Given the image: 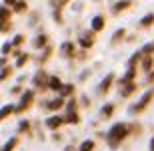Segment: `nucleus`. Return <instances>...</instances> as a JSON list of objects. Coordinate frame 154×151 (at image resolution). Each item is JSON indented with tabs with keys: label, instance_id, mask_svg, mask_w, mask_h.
Wrapping results in <instances>:
<instances>
[{
	"label": "nucleus",
	"instance_id": "nucleus-1",
	"mask_svg": "<svg viewBox=\"0 0 154 151\" xmlns=\"http://www.w3.org/2000/svg\"><path fill=\"white\" fill-rule=\"evenodd\" d=\"M128 129L130 127H128L126 123H116V125H112V129L106 133V139H108V143L112 145V149H116V145L128 135Z\"/></svg>",
	"mask_w": 154,
	"mask_h": 151
},
{
	"label": "nucleus",
	"instance_id": "nucleus-2",
	"mask_svg": "<svg viewBox=\"0 0 154 151\" xmlns=\"http://www.w3.org/2000/svg\"><path fill=\"white\" fill-rule=\"evenodd\" d=\"M152 97H154V91L150 89V91H146V93L142 95V99L138 101V103H134V105L130 107V109H128V113H130V115H136V113L144 111V109H146V105H148L150 101H152Z\"/></svg>",
	"mask_w": 154,
	"mask_h": 151
},
{
	"label": "nucleus",
	"instance_id": "nucleus-3",
	"mask_svg": "<svg viewBox=\"0 0 154 151\" xmlns=\"http://www.w3.org/2000/svg\"><path fill=\"white\" fill-rule=\"evenodd\" d=\"M32 97H34V93H32V91H26V93L22 95V101H20V105H18L14 111H18V113H20V111H24L30 103H32Z\"/></svg>",
	"mask_w": 154,
	"mask_h": 151
},
{
	"label": "nucleus",
	"instance_id": "nucleus-4",
	"mask_svg": "<svg viewBox=\"0 0 154 151\" xmlns=\"http://www.w3.org/2000/svg\"><path fill=\"white\" fill-rule=\"evenodd\" d=\"M34 85L36 87H46L48 85V77H46V73H42V71H38L34 75Z\"/></svg>",
	"mask_w": 154,
	"mask_h": 151
},
{
	"label": "nucleus",
	"instance_id": "nucleus-5",
	"mask_svg": "<svg viewBox=\"0 0 154 151\" xmlns=\"http://www.w3.org/2000/svg\"><path fill=\"white\" fill-rule=\"evenodd\" d=\"M48 89H54V91H60L62 89V81L58 79V77H48Z\"/></svg>",
	"mask_w": 154,
	"mask_h": 151
},
{
	"label": "nucleus",
	"instance_id": "nucleus-6",
	"mask_svg": "<svg viewBox=\"0 0 154 151\" xmlns=\"http://www.w3.org/2000/svg\"><path fill=\"white\" fill-rule=\"evenodd\" d=\"M102 28H104V18L102 16H94L92 18V30H94V32H100Z\"/></svg>",
	"mask_w": 154,
	"mask_h": 151
},
{
	"label": "nucleus",
	"instance_id": "nucleus-7",
	"mask_svg": "<svg viewBox=\"0 0 154 151\" xmlns=\"http://www.w3.org/2000/svg\"><path fill=\"white\" fill-rule=\"evenodd\" d=\"M134 89H136V83H126V85L120 87V95H122V97H128Z\"/></svg>",
	"mask_w": 154,
	"mask_h": 151
},
{
	"label": "nucleus",
	"instance_id": "nucleus-8",
	"mask_svg": "<svg viewBox=\"0 0 154 151\" xmlns=\"http://www.w3.org/2000/svg\"><path fill=\"white\" fill-rule=\"evenodd\" d=\"M62 123H64V119H62V117H50V119H46V125H48L50 129H56V127H60Z\"/></svg>",
	"mask_w": 154,
	"mask_h": 151
},
{
	"label": "nucleus",
	"instance_id": "nucleus-9",
	"mask_svg": "<svg viewBox=\"0 0 154 151\" xmlns=\"http://www.w3.org/2000/svg\"><path fill=\"white\" fill-rule=\"evenodd\" d=\"M112 81H114V75H112V73H110V75H106V79H104L102 85H100V91H106V89H110Z\"/></svg>",
	"mask_w": 154,
	"mask_h": 151
},
{
	"label": "nucleus",
	"instance_id": "nucleus-10",
	"mask_svg": "<svg viewBox=\"0 0 154 151\" xmlns=\"http://www.w3.org/2000/svg\"><path fill=\"white\" fill-rule=\"evenodd\" d=\"M12 111H14V107H12V105H4V107L0 109V121H2V119H6Z\"/></svg>",
	"mask_w": 154,
	"mask_h": 151
},
{
	"label": "nucleus",
	"instance_id": "nucleus-11",
	"mask_svg": "<svg viewBox=\"0 0 154 151\" xmlns=\"http://www.w3.org/2000/svg\"><path fill=\"white\" fill-rule=\"evenodd\" d=\"M62 105H64V99H62V97H58V99H54V101H50V103H48V109L54 111V109H60Z\"/></svg>",
	"mask_w": 154,
	"mask_h": 151
},
{
	"label": "nucleus",
	"instance_id": "nucleus-12",
	"mask_svg": "<svg viewBox=\"0 0 154 151\" xmlns=\"http://www.w3.org/2000/svg\"><path fill=\"white\" fill-rule=\"evenodd\" d=\"M16 143H18V139H16V137H12L10 141H6V145L2 147V149H0V151H12V149H14V147H16Z\"/></svg>",
	"mask_w": 154,
	"mask_h": 151
},
{
	"label": "nucleus",
	"instance_id": "nucleus-13",
	"mask_svg": "<svg viewBox=\"0 0 154 151\" xmlns=\"http://www.w3.org/2000/svg\"><path fill=\"white\" fill-rule=\"evenodd\" d=\"M10 18V10L4 4H0V20H8Z\"/></svg>",
	"mask_w": 154,
	"mask_h": 151
},
{
	"label": "nucleus",
	"instance_id": "nucleus-14",
	"mask_svg": "<svg viewBox=\"0 0 154 151\" xmlns=\"http://www.w3.org/2000/svg\"><path fill=\"white\" fill-rule=\"evenodd\" d=\"M94 149V141L92 139H86L82 145H80V151H92Z\"/></svg>",
	"mask_w": 154,
	"mask_h": 151
},
{
	"label": "nucleus",
	"instance_id": "nucleus-15",
	"mask_svg": "<svg viewBox=\"0 0 154 151\" xmlns=\"http://www.w3.org/2000/svg\"><path fill=\"white\" fill-rule=\"evenodd\" d=\"M62 52L70 57V54L74 52V44H72V42H64V44H62Z\"/></svg>",
	"mask_w": 154,
	"mask_h": 151
},
{
	"label": "nucleus",
	"instance_id": "nucleus-16",
	"mask_svg": "<svg viewBox=\"0 0 154 151\" xmlns=\"http://www.w3.org/2000/svg\"><path fill=\"white\" fill-rule=\"evenodd\" d=\"M140 52H142V54H148V57H150V54L154 52V42H148V44H144Z\"/></svg>",
	"mask_w": 154,
	"mask_h": 151
},
{
	"label": "nucleus",
	"instance_id": "nucleus-17",
	"mask_svg": "<svg viewBox=\"0 0 154 151\" xmlns=\"http://www.w3.org/2000/svg\"><path fill=\"white\" fill-rule=\"evenodd\" d=\"M152 22H154V14H146V16L140 20V24H142V26H150Z\"/></svg>",
	"mask_w": 154,
	"mask_h": 151
},
{
	"label": "nucleus",
	"instance_id": "nucleus-18",
	"mask_svg": "<svg viewBox=\"0 0 154 151\" xmlns=\"http://www.w3.org/2000/svg\"><path fill=\"white\" fill-rule=\"evenodd\" d=\"M112 111H114V105H104L102 107V117H110Z\"/></svg>",
	"mask_w": 154,
	"mask_h": 151
},
{
	"label": "nucleus",
	"instance_id": "nucleus-19",
	"mask_svg": "<svg viewBox=\"0 0 154 151\" xmlns=\"http://www.w3.org/2000/svg\"><path fill=\"white\" fill-rule=\"evenodd\" d=\"M152 64H154L152 57H146V58H144V63H142V69L144 71H150V69H152Z\"/></svg>",
	"mask_w": 154,
	"mask_h": 151
},
{
	"label": "nucleus",
	"instance_id": "nucleus-20",
	"mask_svg": "<svg viewBox=\"0 0 154 151\" xmlns=\"http://www.w3.org/2000/svg\"><path fill=\"white\" fill-rule=\"evenodd\" d=\"M124 34H126V30H124V28H118V30L114 32V36H112V41H114V42H116V41H120V38H122Z\"/></svg>",
	"mask_w": 154,
	"mask_h": 151
},
{
	"label": "nucleus",
	"instance_id": "nucleus-21",
	"mask_svg": "<svg viewBox=\"0 0 154 151\" xmlns=\"http://www.w3.org/2000/svg\"><path fill=\"white\" fill-rule=\"evenodd\" d=\"M64 121H68V123H78V115H76V113H68V117H66Z\"/></svg>",
	"mask_w": 154,
	"mask_h": 151
},
{
	"label": "nucleus",
	"instance_id": "nucleus-22",
	"mask_svg": "<svg viewBox=\"0 0 154 151\" xmlns=\"http://www.w3.org/2000/svg\"><path fill=\"white\" fill-rule=\"evenodd\" d=\"M66 109H68V113H74V111H76V101H74V99H70L68 105H66Z\"/></svg>",
	"mask_w": 154,
	"mask_h": 151
},
{
	"label": "nucleus",
	"instance_id": "nucleus-23",
	"mask_svg": "<svg viewBox=\"0 0 154 151\" xmlns=\"http://www.w3.org/2000/svg\"><path fill=\"white\" fill-rule=\"evenodd\" d=\"M128 6H130V2H122V4H116V6H114V12L124 10V8H128Z\"/></svg>",
	"mask_w": 154,
	"mask_h": 151
},
{
	"label": "nucleus",
	"instance_id": "nucleus-24",
	"mask_svg": "<svg viewBox=\"0 0 154 151\" xmlns=\"http://www.w3.org/2000/svg\"><path fill=\"white\" fill-rule=\"evenodd\" d=\"M80 44H82L84 48H90L92 47V38H82V41H80Z\"/></svg>",
	"mask_w": 154,
	"mask_h": 151
},
{
	"label": "nucleus",
	"instance_id": "nucleus-25",
	"mask_svg": "<svg viewBox=\"0 0 154 151\" xmlns=\"http://www.w3.org/2000/svg\"><path fill=\"white\" fill-rule=\"evenodd\" d=\"M18 129H20V131L24 133V131H28V129H30V123H28V121H22L20 125H18Z\"/></svg>",
	"mask_w": 154,
	"mask_h": 151
},
{
	"label": "nucleus",
	"instance_id": "nucleus-26",
	"mask_svg": "<svg viewBox=\"0 0 154 151\" xmlns=\"http://www.w3.org/2000/svg\"><path fill=\"white\" fill-rule=\"evenodd\" d=\"M14 8H16L18 12H22L24 8H26V4H24V2H18V0H16V2H14Z\"/></svg>",
	"mask_w": 154,
	"mask_h": 151
},
{
	"label": "nucleus",
	"instance_id": "nucleus-27",
	"mask_svg": "<svg viewBox=\"0 0 154 151\" xmlns=\"http://www.w3.org/2000/svg\"><path fill=\"white\" fill-rule=\"evenodd\" d=\"M26 61H28V54H20V58H18V63H16V64H18V67H22Z\"/></svg>",
	"mask_w": 154,
	"mask_h": 151
},
{
	"label": "nucleus",
	"instance_id": "nucleus-28",
	"mask_svg": "<svg viewBox=\"0 0 154 151\" xmlns=\"http://www.w3.org/2000/svg\"><path fill=\"white\" fill-rule=\"evenodd\" d=\"M10 51H12V42H6L4 47H2V52H4V54H8Z\"/></svg>",
	"mask_w": 154,
	"mask_h": 151
},
{
	"label": "nucleus",
	"instance_id": "nucleus-29",
	"mask_svg": "<svg viewBox=\"0 0 154 151\" xmlns=\"http://www.w3.org/2000/svg\"><path fill=\"white\" fill-rule=\"evenodd\" d=\"M44 42H46V36H44V34H42V36H38V38H36V47H42Z\"/></svg>",
	"mask_w": 154,
	"mask_h": 151
},
{
	"label": "nucleus",
	"instance_id": "nucleus-30",
	"mask_svg": "<svg viewBox=\"0 0 154 151\" xmlns=\"http://www.w3.org/2000/svg\"><path fill=\"white\" fill-rule=\"evenodd\" d=\"M60 91H62V97H66V95H68V93H72V87H70V85H68V87H62V89H60Z\"/></svg>",
	"mask_w": 154,
	"mask_h": 151
},
{
	"label": "nucleus",
	"instance_id": "nucleus-31",
	"mask_svg": "<svg viewBox=\"0 0 154 151\" xmlns=\"http://www.w3.org/2000/svg\"><path fill=\"white\" fill-rule=\"evenodd\" d=\"M22 41H24V36H16V38H14V44H20ZM14 44H12V47H14Z\"/></svg>",
	"mask_w": 154,
	"mask_h": 151
},
{
	"label": "nucleus",
	"instance_id": "nucleus-32",
	"mask_svg": "<svg viewBox=\"0 0 154 151\" xmlns=\"http://www.w3.org/2000/svg\"><path fill=\"white\" fill-rule=\"evenodd\" d=\"M8 75H10V69H6L4 73H2V75H0V81H2V79H6V77H8Z\"/></svg>",
	"mask_w": 154,
	"mask_h": 151
},
{
	"label": "nucleus",
	"instance_id": "nucleus-33",
	"mask_svg": "<svg viewBox=\"0 0 154 151\" xmlns=\"http://www.w3.org/2000/svg\"><path fill=\"white\" fill-rule=\"evenodd\" d=\"M150 151H154V137L150 139Z\"/></svg>",
	"mask_w": 154,
	"mask_h": 151
}]
</instances>
